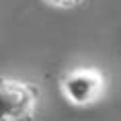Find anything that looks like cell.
Returning a JSON list of instances; mask_svg holds the SVG:
<instances>
[{
  "mask_svg": "<svg viewBox=\"0 0 121 121\" xmlns=\"http://www.w3.org/2000/svg\"><path fill=\"white\" fill-rule=\"evenodd\" d=\"M109 80L96 66H76L60 76V92L72 107H92L107 95Z\"/></svg>",
  "mask_w": 121,
  "mask_h": 121,
  "instance_id": "6da1fadb",
  "label": "cell"
},
{
  "mask_svg": "<svg viewBox=\"0 0 121 121\" xmlns=\"http://www.w3.org/2000/svg\"><path fill=\"white\" fill-rule=\"evenodd\" d=\"M41 90L29 80L0 76V121H35Z\"/></svg>",
  "mask_w": 121,
  "mask_h": 121,
  "instance_id": "7a4b0ae2",
  "label": "cell"
},
{
  "mask_svg": "<svg viewBox=\"0 0 121 121\" xmlns=\"http://www.w3.org/2000/svg\"><path fill=\"white\" fill-rule=\"evenodd\" d=\"M45 4H49V6H56V8H72L76 6L80 0H43Z\"/></svg>",
  "mask_w": 121,
  "mask_h": 121,
  "instance_id": "3957f363",
  "label": "cell"
}]
</instances>
